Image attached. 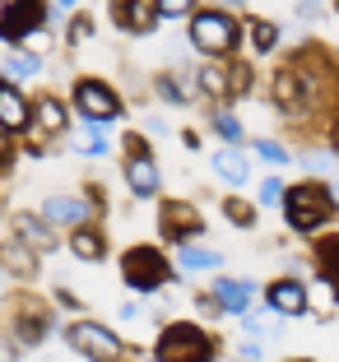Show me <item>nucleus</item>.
<instances>
[{"label":"nucleus","instance_id":"nucleus-1","mask_svg":"<svg viewBox=\"0 0 339 362\" xmlns=\"http://www.w3.org/2000/svg\"><path fill=\"white\" fill-rule=\"evenodd\" d=\"M284 223L293 228L297 237H321L330 223L339 218V204H335V195H330V186L326 181H293L284 191Z\"/></svg>","mask_w":339,"mask_h":362},{"label":"nucleus","instance_id":"nucleus-2","mask_svg":"<svg viewBox=\"0 0 339 362\" xmlns=\"http://www.w3.org/2000/svg\"><path fill=\"white\" fill-rule=\"evenodd\" d=\"M186 42L200 61H233L242 52V19L228 10H214V5H200L186 19Z\"/></svg>","mask_w":339,"mask_h":362},{"label":"nucleus","instance_id":"nucleus-3","mask_svg":"<svg viewBox=\"0 0 339 362\" xmlns=\"http://www.w3.org/2000/svg\"><path fill=\"white\" fill-rule=\"evenodd\" d=\"M172 274H177L172 256L154 242H139V246H126V251H121V284H126L135 298H159L163 288L172 284Z\"/></svg>","mask_w":339,"mask_h":362},{"label":"nucleus","instance_id":"nucleus-4","mask_svg":"<svg viewBox=\"0 0 339 362\" xmlns=\"http://www.w3.org/2000/svg\"><path fill=\"white\" fill-rule=\"evenodd\" d=\"M56 330V316L47 302L28 298V293H19V298L5 302V311H0V334L14 344L19 353L38 349V344H47V334Z\"/></svg>","mask_w":339,"mask_h":362},{"label":"nucleus","instance_id":"nucleus-5","mask_svg":"<svg viewBox=\"0 0 339 362\" xmlns=\"http://www.w3.org/2000/svg\"><path fill=\"white\" fill-rule=\"evenodd\" d=\"M154 358L159 362H214L219 358V339L205 330L200 320H168L154 339Z\"/></svg>","mask_w":339,"mask_h":362},{"label":"nucleus","instance_id":"nucleus-6","mask_svg":"<svg viewBox=\"0 0 339 362\" xmlns=\"http://www.w3.org/2000/svg\"><path fill=\"white\" fill-rule=\"evenodd\" d=\"M61 339L84 362H126L130 353H135L121 339V330H112V325H103V320H93V316H74L70 325H61Z\"/></svg>","mask_w":339,"mask_h":362},{"label":"nucleus","instance_id":"nucleus-7","mask_svg":"<svg viewBox=\"0 0 339 362\" xmlns=\"http://www.w3.org/2000/svg\"><path fill=\"white\" fill-rule=\"evenodd\" d=\"M121 177H126V191L135 200H159L163 172H159V158H154V149H149V139L139 130H130L121 139Z\"/></svg>","mask_w":339,"mask_h":362},{"label":"nucleus","instance_id":"nucleus-8","mask_svg":"<svg viewBox=\"0 0 339 362\" xmlns=\"http://www.w3.org/2000/svg\"><path fill=\"white\" fill-rule=\"evenodd\" d=\"M98 209H103V191L84 186V191H56L42 200V218L56 228V233H74L84 223H98Z\"/></svg>","mask_w":339,"mask_h":362},{"label":"nucleus","instance_id":"nucleus-9","mask_svg":"<svg viewBox=\"0 0 339 362\" xmlns=\"http://www.w3.org/2000/svg\"><path fill=\"white\" fill-rule=\"evenodd\" d=\"M70 107H74V117H79V121H107V126L126 117L121 93L107 84V79H98V75H79V79H74Z\"/></svg>","mask_w":339,"mask_h":362},{"label":"nucleus","instance_id":"nucleus-10","mask_svg":"<svg viewBox=\"0 0 339 362\" xmlns=\"http://www.w3.org/2000/svg\"><path fill=\"white\" fill-rule=\"evenodd\" d=\"M47 28V0H0V42L23 47L28 33Z\"/></svg>","mask_w":339,"mask_h":362},{"label":"nucleus","instance_id":"nucleus-11","mask_svg":"<svg viewBox=\"0 0 339 362\" xmlns=\"http://www.w3.org/2000/svg\"><path fill=\"white\" fill-rule=\"evenodd\" d=\"M159 237L172 246H186V242H200L205 237V218L191 200H163L159 204Z\"/></svg>","mask_w":339,"mask_h":362},{"label":"nucleus","instance_id":"nucleus-12","mask_svg":"<svg viewBox=\"0 0 339 362\" xmlns=\"http://www.w3.org/2000/svg\"><path fill=\"white\" fill-rule=\"evenodd\" d=\"M260 302H265L275 316H284V320L307 316V279H297V274H279V279H270V284L260 288Z\"/></svg>","mask_w":339,"mask_h":362},{"label":"nucleus","instance_id":"nucleus-13","mask_svg":"<svg viewBox=\"0 0 339 362\" xmlns=\"http://www.w3.org/2000/svg\"><path fill=\"white\" fill-rule=\"evenodd\" d=\"M70 121H74V107L61 103V93H38V98H33V130H28V135L65 139V135H70Z\"/></svg>","mask_w":339,"mask_h":362},{"label":"nucleus","instance_id":"nucleus-14","mask_svg":"<svg viewBox=\"0 0 339 362\" xmlns=\"http://www.w3.org/2000/svg\"><path fill=\"white\" fill-rule=\"evenodd\" d=\"M209 293L219 298L223 316H246V311H255V302H260V284H255V279H233V274H219L209 284Z\"/></svg>","mask_w":339,"mask_h":362},{"label":"nucleus","instance_id":"nucleus-15","mask_svg":"<svg viewBox=\"0 0 339 362\" xmlns=\"http://www.w3.org/2000/svg\"><path fill=\"white\" fill-rule=\"evenodd\" d=\"M191 84L200 98L209 103H233L237 88H233V61H200L191 65Z\"/></svg>","mask_w":339,"mask_h":362},{"label":"nucleus","instance_id":"nucleus-16","mask_svg":"<svg viewBox=\"0 0 339 362\" xmlns=\"http://www.w3.org/2000/svg\"><path fill=\"white\" fill-rule=\"evenodd\" d=\"M0 126L10 130L14 139L33 130V98L19 84H10L5 75H0Z\"/></svg>","mask_w":339,"mask_h":362},{"label":"nucleus","instance_id":"nucleus-17","mask_svg":"<svg viewBox=\"0 0 339 362\" xmlns=\"http://www.w3.org/2000/svg\"><path fill=\"white\" fill-rule=\"evenodd\" d=\"M209 168L223 186L242 191L246 181H251V149H246V144H219V149L209 153Z\"/></svg>","mask_w":339,"mask_h":362},{"label":"nucleus","instance_id":"nucleus-18","mask_svg":"<svg viewBox=\"0 0 339 362\" xmlns=\"http://www.w3.org/2000/svg\"><path fill=\"white\" fill-rule=\"evenodd\" d=\"M107 14H112V23H117L121 33H130V37H149V33L159 28L154 0H112Z\"/></svg>","mask_w":339,"mask_h":362},{"label":"nucleus","instance_id":"nucleus-19","mask_svg":"<svg viewBox=\"0 0 339 362\" xmlns=\"http://www.w3.org/2000/svg\"><path fill=\"white\" fill-rule=\"evenodd\" d=\"M0 269H5L10 284H33L38 269H42V256H38L33 246H23L19 237H5V242H0Z\"/></svg>","mask_w":339,"mask_h":362},{"label":"nucleus","instance_id":"nucleus-20","mask_svg":"<svg viewBox=\"0 0 339 362\" xmlns=\"http://www.w3.org/2000/svg\"><path fill=\"white\" fill-rule=\"evenodd\" d=\"M10 237H19L23 246H33L38 256L56 246V228L47 223L38 209H14V214H10Z\"/></svg>","mask_w":339,"mask_h":362},{"label":"nucleus","instance_id":"nucleus-21","mask_svg":"<svg viewBox=\"0 0 339 362\" xmlns=\"http://www.w3.org/2000/svg\"><path fill=\"white\" fill-rule=\"evenodd\" d=\"M223 260H228L223 251H214V246H200V242L172 246V265H177V274H219Z\"/></svg>","mask_w":339,"mask_h":362},{"label":"nucleus","instance_id":"nucleus-22","mask_svg":"<svg viewBox=\"0 0 339 362\" xmlns=\"http://www.w3.org/2000/svg\"><path fill=\"white\" fill-rule=\"evenodd\" d=\"M65 251H70L74 260H84V265H103L107 260V233L98 223L74 228V233H65Z\"/></svg>","mask_w":339,"mask_h":362},{"label":"nucleus","instance_id":"nucleus-23","mask_svg":"<svg viewBox=\"0 0 339 362\" xmlns=\"http://www.w3.org/2000/svg\"><path fill=\"white\" fill-rule=\"evenodd\" d=\"M242 37H246V47H251L255 56H275V52H279V42H284V28H279L275 19L246 14V23H242Z\"/></svg>","mask_w":339,"mask_h":362},{"label":"nucleus","instance_id":"nucleus-24","mask_svg":"<svg viewBox=\"0 0 339 362\" xmlns=\"http://www.w3.org/2000/svg\"><path fill=\"white\" fill-rule=\"evenodd\" d=\"M0 75L10 79V84H33V79L42 75V56L38 52H28V47H10L5 52V61H0Z\"/></svg>","mask_w":339,"mask_h":362},{"label":"nucleus","instance_id":"nucleus-25","mask_svg":"<svg viewBox=\"0 0 339 362\" xmlns=\"http://www.w3.org/2000/svg\"><path fill=\"white\" fill-rule=\"evenodd\" d=\"M74 149L84 153V158H107V153L117 149L112 144V126L107 121H79V144Z\"/></svg>","mask_w":339,"mask_h":362},{"label":"nucleus","instance_id":"nucleus-26","mask_svg":"<svg viewBox=\"0 0 339 362\" xmlns=\"http://www.w3.org/2000/svg\"><path fill=\"white\" fill-rule=\"evenodd\" d=\"M307 311H321V316H335L339 311V284L330 274H311L307 279Z\"/></svg>","mask_w":339,"mask_h":362},{"label":"nucleus","instance_id":"nucleus-27","mask_svg":"<svg viewBox=\"0 0 339 362\" xmlns=\"http://www.w3.org/2000/svg\"><path fill=\"white\" fill-rule=\"evenodd\" d=\"M154 88H159V98L163 103H177V107H186V103H195V84H191V70H181V75H159L154 79Z\"/></svg>","mask_w":339,"mask_h":362},{"label":"nucleus","instance_id":"nucleus-28","mask_svg":"<svg viewBox=\"0 0 339 362\" xmlns=\"http://www.w3.org/2000/svg\"><path fill=\"white\" fill-rule=\"evenodd\" d=\"M209 130L223 139V144H242V139H246L242 121L233 117V107H228V103H209Z\"/></svg>","mask_w":339,"mask_h":362},{"label":"nucleus","instance_id":"nucleus-29","mask_svg":"<svg viewBox=\"0 0 339 362\" xmlns=\"http://www.w3.org/2000/svg\"><path fill=\"white\" fill-rule=\"evenodd\" d=\"M219 209H223V218H228L233 228H246V233H251V228L260 223V209H255V204H246L242 195H223Z\"/></svg>","mask_w":339,"mask_h":362},{"label":"nucleus","instance_id":"nucleus-30","mask_svg":"<svg viewBox=\"0 0 339 362\" xmlns=\"http://www.w3.org/2000/svg\"><path fill=\"white\" fill-rule=\"evenodd\" d=\"M316 269H321V274H330V279L339 284V233L316 237Z\"/></svg>","mask_w":339,"mask_h":362},{"label":"nucleus","instance_id":"nucleus-31","mask_svg":"<svg viewBox=\"0 0 339 362\" xmlns=\"http://www.w3.org/2000/svg\"><path fill=\"white\" fill-rule=\"evenodd\" d=\"M65 37H61V47H84L88 37H93V14H84V10H74L70 14V23H65Z\"/></svg>","mask_w":339,"mask_h":362},{"label":"nucleus","instance_id":"nucleus-32","mask_svg":"<svg viewBox=\"0 0 339 362\" xmlns=\"http://www.w3.org/2000/svg\"><path fill=\"white\" fill-rule=\"evenodd\" d=\"M270 316H275V311H246V316H237V320H242V334H246V339H260V344H265L270 339V334H275V320H270Z\"/></svg>","mask_w":339,"mask_h":362},{"label":"nucleus","instance_id":"nucleus-33","mask_svg":"<svg viewBox=\"0 0 339 362\" xmlns=\"http://www.w3.org/2000/svg\"><path fill=\"white\" fill-rule=\"evenodd\" d=\"M200 10V0H154V14L159 23H177V19H191Z\"/></svg>","mask_w":339,"mask_h":362},{"label":"nucleus","instance_id":"nucleus-34","mask_svg":"<svg viewBox=\"0 0 339 362\" xmlns=\"http://www.w3.org/2000/svg\"><path fill=\"white\" fill-rule=\"evenodd\" d=\"M251 153H255V158H265L270 168H288V163H293V153H288L284 144H279V139H270V135H265V139H255Z\"/></svg>","mask_w":339,"mask_h":362},{"label":"nucleus","instance_id":"nucleus-35","mask_svg":"<svg viewBox=\"0 0 339 362\" xmlns=\"http://www.w3.org/2000/svg\"><path fill=\"white\" fill-rule=\"evenodd\" d=\"M302 168H307L311 177H326V172L335 168V149H307L302 153Z\"/></svg>","mask_w":339,"mask_h":362},{"label":"nucleus","instance_id":"nucleus-36","mask_svg":"<svg viewBox=\"0 0 339 362\" xmlns=\"http://www.w3.org/2000/svg\"><path fill=\"white\" fill-rule=\"evenodd\" d=\"M84 0H47V28H65V14H74Z\"/></svg>","mask_w":339,"mask_h":362},{"label":"nucleus","instance_id":"nucleus-37","mask_svg":"<svg viewBox=\"0 0 339 362\" xmlns=\"http://www.w3.org/2000/svg\"><path fill=\"white\" fill-rule=\"evenodd\" d=\"M284 177H265L260 181V204H265V209H279V204H284Z\"/></svg>","mask_w":339,"mask_h":362},{"label":"nucleus","instance_id":"nucleus-38","mask_svg":"<svg viewBox=\"0 0 339 362\" xmlns=\"http://www.w3.org/2000/svg\"><path fill=\"white\" fill-rule=\"evenodd\" d=\"M195 311H200V316H209V320H219V316H223L219 298H214L209 288H205V293H195Z\"/></svg>","mask_w":339,"mask_h":362},{"label":"nucleus","instance_id":"nucleus-39","mask_svg":"<svg viewBox=\"0 0 339 362\" xmlns=\"http://www.w3.org/2000/svg\"><path fill=\"white\" fill-rule=\"evenodd\" d=\"M237 358H242V362H260V358H265V344H260V339H246V334H242V344H237Z\"/></svg>","mask_w":339,"mask_h":362},{"label":"nucleus","instance_id":"nucleus-40","mask_svg":"<svg viewBox=\"0 0 339 362\" xmlns=\"http://www.w3.org/2000/svg\"><path fill=\"white\" fill-rule=\"evenodd\" d=\"M14 153H19V144H14V135H10V130L0 126V172H5V168L14 163Z\"/></svg>","mask_w":339,"mask_h":362},{"label":"nucleus","instance_id":"nucleus-41","mask_svg":"<svg viewBox=\"0 0 339 362\" xmlns=\"http://www.w3.org/2000/svg\"><path fill=\"white\" fill-rule=\"evenodd\" d=\"M52 302H56V307H65V311H74V316H84V302L74 298L70 288H56V293H52Z\"/></svg>","mask_w":339,"mask_h":362},{"label":"nucleus","instance_id":"nucleus-42","mask_svg":"<svg viewBox=\"0 0 339 362\" xmlns=\"http://www.w3.org/2000/svg\"><path fill=\"white\" fill-rule=\"evenodd\" d=\"M297 14L302 19H321L326 14V0H297Z\"/></svg>","mask_w":339,"mask_h":362},{"label":"nucleus","instance_id":"nucleus-43","mask_svg":"<svg viewBox=\"0 0 339 362\" xmlns=\"http://www.w3.org/2000/svg\"><path fill=\"white\" fill-rule=\"evenodd\" d=\"M200 5H214V10H228V14L246 10V0H200Z\"/></svg>","mask_w":339,"mask_h":362},{"label":"nucleus","instance_id":"nucleus-44","mask_svg":"<svg viewBox=\"0 0 339 362\" xmlns=\"http://www.w3.org/2000/svg\"><path fill=\"white\" fill-rule=\"evenodd\" d=\"M144 130H149V135H168V121H163V117H144Z\"/></svg>","mask_w":339,"mask_h":362},{"label":"nucleus","instance_id":"nucleus-45","mask_svg":"<svg viewBox=\"0 0 339 362\" xmlns=\"http://www.w3.org/2000/svg\"><path fill=\"white\" fill-rule=\"evenodd\" d=\"M117 316H121V320H135V316H144V307H139V302H121Z\"/></svg>","mask_w":339,"mask_h":362},{"label":"nucleus","instance_id":"nucleus-46","mask_svg":"<svg viewBox=\"0 0 339 362\" xmlns=\"http://www.w3.org/2000/svg\"><path fill=\"white\" fill-rule=\"evenodd\" d=\"M181 144L186 149H200V130H181Z\"/></svg>","mask_w":339,"mask_h":362},{"label":"nucleus","instance_id":"nucleus-47","mask_svg":"<svg viewBox=\"0 0 339 362\" xmlns=\"http://www.w3.org/2000/svg\"><path fill=\"white\" fill-rule=\"evenodd\" d=\"M335 149H339V107H335Z\"/></svg>","mask_w":339,"mask_h":362},{"label":"nucleus","instance_id":"nucleus-48","mask_svg":"<svg viewBox=\"0 0 339 362\" xmlns=\"http://www.w3.org/2000/svg\"><path fill=\"white\" fill-rule=\"evenodd\" d=\"M330 195H335V204H339V181H330Z\"/></svg>","mask_w":339,"mask_h":362},{"label":"nucleus","instance_id":"nucleus-49","mask_svg":"<svg viewBox=\"0 0 339 362\" xmlns=\"http://www.w3.org/2000/svg\"><path fill=\"white\" fill-rule=\"evenodd\" d=\"M5 284H10V279H5V269H0V293H5Z\"/></svg>","mask_w":339,"mask_h":362},{"label":"nucleus","instance_id":"nucleus-50","mask_svg":"<svg viewBox=\"0 0 339 362\" xmlns=\"http://www.w3.org/2000/svg\"><path fill=\"white\" fill-rule=\"evenodd\" d=\"M284 362H316V358H284Z\"/></svg>","mask_w":339,"mask_h":362},{"label":"nucleus","instance_id":"nucleus-51","mask_svg":"<svg viewBox=\"0 0 339 362\" xmlns=\"http://www.w3.org/2000/svg\"><path fill=\"white\" fill-rule=\"evenodd\" d=\"M139 362H159V358H139Z\"/></svg>","mask_w":339,"mask_h":362}]
</instances>
